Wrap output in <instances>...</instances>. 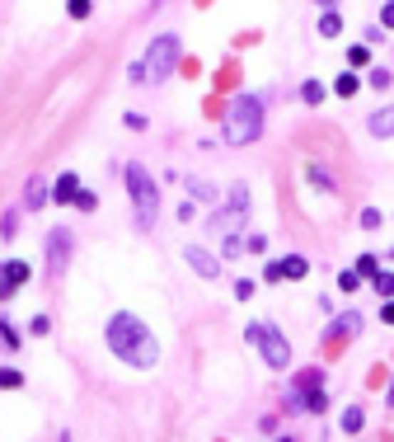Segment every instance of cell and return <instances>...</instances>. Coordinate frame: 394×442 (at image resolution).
<instances>
[{
  "label": "cell",
  "instance_id": "1",
  "mask_svg": "<svg viewBox=\"0 0 394 442\" xmlns=\"http://www.w3.org/2000/svg\"><path fill=\"white\" fill-rule=\"evenodd\" d=\"M103 339H108L113 358L127 367H136V372H146V367L160 363V343L155 334L146 329V320L132 316V311H118V316L108 320V329H103Z\"/></svg>",
  "mask_w": 394,
  "mask_h": 442
},
{
  "label": "cell",
  "instance_id": "2",
  "mask_svg": "<svg viewBox=\"0 0 394 442\" xmlns=\"http://www.w3.org/2000/svg\"><path fill=\"white\" fill-rule=\"evenodd\" d=\"M174 66H179V38H174V34H160L155 43L146 47V57L132 61L127 80H132V85H165V80L174 76Z\"/></svg>",
  "mask_w": 394,
  "mask_h": 442
},
{
  "label": "cell",
  "instance_id": "3",
  "mask_svg": "<svg viewBox=\"0 0 394 442\" xmlns=\"http://www.w3.org/2000/svg\"><path fill=\"white\" fill-rule=\"evenodd\" d=\"M225 146H254L263 136V99L259 94H239L235 104H230V114H225Z\"/></svg>",
  "mask_w": 394,
  "mask_h": 442
},
{
  "label": "cell",
  "instance_id": "4",
  "mask_svg": "<svg viewBox=\"0 0 394 442\" xmlns=\"http://www.w3.org/2000/svg\"><path fill=\"white\" fill-rule=\"evenodd\" d=\"M127 193H132V207H136V226L150 231L155 226V216H160V189L155 179L146 174V165H127Z\"/></svg>",
  "mask_w": 394,
  "mask_h": 442
},
{
  "label": "cell",
  "instance_id": "5",
  "mask_svg": "<svg viewBox=\"0 0 394 442\" xmlns=\"http://www.w3.org/2000/svg\"><path fill=\"white\" fill-rule=\"evenodd\" d=\"M244 339L263 353V363H268V367H277V372H281V367H291V343L281 339V329L272 325V320H249Z\"/></svg>",
  "mask_w": 394,
  "mask_h": 442
},
{
  "label": "cell",
  "instance_id": "6",
  "mask_svg": "<svg viewBox=\"0 0 394 442\" xmlns=\"http://www.w3.org/2000/svg\"><path fill=\"white\" fill-rule=\"evenodd\" d=\"M71 259V231H47V273L61 278Z\"/></svg>",
  "mask_w": 394,
  "mask_h": 442
},
{
  "label": "cell",
  "instance_id": "7",
  "mask_svg": "<svg viewBox=\"0 0 394 442\" xmlns=\"http://www.w3.org/2000/svg\"><path fill=\"white\" fill-rule=\"evenodd\" d=\"M28 278H33V268H28L24 259H10V263H0V301H10V296L19 292L24 283H28Z\"/></svg>",
  "mask_w": 394,
  "mask_h": 442
},
{
  "label": "cell",
  "instance_id": "8",
  "mask_svg": "<svg viewBox=\"0 0 394 442\" xmlns=\"http://www.w3.org/2000/svg\"><path fill=\"white\" fill-rule=\"evenodd\" d=\"M357 329H361V316H357V311H343V316H338L333 325L324 329V348H338V343H343V339H352Z\"/></svg>",
  "mask_w": 394,
  "mask_h": 442
},
{
  "label": "cell",
  "instance_id": "9",
  "mask_svg": "<svg viewBox=\"0 0 394 442\" xmlns=\"http://www.w3.org/2000/svg\"><path fill=\"white\" fill-rule=\"evenodd\" d=\"M183 263H192V268H197V278H207V283H212V278H221V259H212L202 245H183Z\"/></svg>",
  "mask_w": 394,
  "mask_h": 442
},
{
  "label": "cell",
  "instance_id": "10",
  "mask_svg": "<svg viewBox=\"0 0 394 442\" xmlns=\"http://www.w3.org/2000/svg\"><path fill=\"white\" fill-rule=\"evenodd\" d=\"M76 193H80V174H76V170H66V174H56V184H52V203L71 207V203H76Z\"/></svg>",
  "mask_w": 394,
  "mask_h": 442
},
{
  "label": "cell",
  "instance_id": "11",
  "mask_svg": "<svg viewBox=\"0 0 394 442\" xmlns=\"http://www.w3.org/2000/svg\"><path fill=\"white\" fill-rule=\"evenodd\" d=\"M366 132L380 136V141H385V136H394V104H385V109H375V114L366 118Z\"/></svg>",
  "mask_w": 394,
  "mask_h": 442
},
{
  "label": "cell",
  "instance_id": "12",
  "mask_svg": "<svg viewBox=\"0 0 394 442\" xmlns=\"http://www.w3.org/2000/svg\"><path fill=\"white\" fill-rule=\"evenodd\" d=\"M239 216H244V207H230V212H216L212 221H207V231H212V236H230V231L239 226Z\"/></svg>",
  "mask_w": 394,
  "mask_h": 442
},
{
  "label": "cell",
  "instance_id": "13",
  "mask_svg": "<svg viewBox=\"0 0 394 442\" xmlns=\"http://www.w3.org/2000/svg\"><path fill=\"white\" fill-rule=\"evenodd\" d=\"M183 189H188L197 203H221V189H212V184L197 179V174H188V179H183Z\"/></svg>",
  "mask_w": 394,
  "mask_h": 442
},
{
  "label": "cell",
  "instance_id": "14",
  "mask_svg": "<svg viewBox=\"0 0 394 442\" xmlns=\"http://www.w3.org/2000/svg\"><path fill=\"white\" fill-rule=\"evenodd\" d=\"M47 203H52V198H47V184L43 179L24 184V207H28V212H38V207H47Z\"/></svg>",
  "mask_w": 394,
  "mask_h": 442
},
{
  "label": "cell",
  "instance_id": "15",
  "mask_svg": "<svg viewBox=\"0 0 394 442\" xmlns=\"http://www.w3.org/2000/svg\"><path fill=\"white\" fill-rule=\"evenodd\" d=\"M281 263V283H301L305 273H310V263L301 259V254H286V259H277Z\"/></svg>",
  "mask_w": 394,
  "mask_h": 442
},
{
  "label": "cell",
  "instance_id": "16",
  "mask_svg": "<svg viewBox=\"0 0 394 442\" xmlns=\"http://www.w3.org/2000/svg\"><path fill=\"white\" fill-rule=\"evenodd\" d=\"M328 409V391L324 386H310V391H305V414H324Z\"/></svg>",
  "mask_w": 394,
  "mask_h": 442
},
{
  "label": "cell",
  "instance_id": "17",
  "mask_svg": "<svg viewBox=\"0 0 394 442\" xmlns=\"http://www.w3.org/2000/svg\"><path fill=\"white\" fill-rule=\"evenodd\" d=\"M357 90H361V80H357V71H343V76L333 80V94H338V99H352V94H357Z\"/></svg>",
  "mask_w": 394,
  "mask_h": 442
},
{
  "label": "cell",
  "instance_id": "18",
  "mask_svg": "<svg viewBox=\"0 0 394 442\" xmlns=\"http://www.w3.org/2000/svg\"><path fill=\"white\" fill-rule=\"evenodd\" d=\"M361 428H366V414H361L357 405H348V409H343V433H348V438H357Z\"/></svg>",
  "mask_w": 394,
  "mask_h": 442
},
{
  "label": "cell",
  "instance_id": "19",
  "mask_svg": "<svg viewBox=\"0 0 394 442\" xmlns=\"http://www.w3.org/2000/svg\"><path fill=\"white\" fill-rule=\"evenodd\" d=\"M305 179L315 184V189H319V193H333V189H338V184H333V174H328V170H324V165H310V170H305Z\"/></svg>",
  "mask_w": 394,
  "mask_h": 442
},
{
  "label": "cell",
  "instance_id": "20",
  "mask_svg": "<svg viewBox=\"0 0 394 442\" xmlns=\"http://www.w3.org/2000/svg\"><path fill=\"white\" fill-rule=\"evenodd\" d=\"M319 34H324V38H338V34H343V14H338V10H324V14H319Z\"/></svg>",
  "mask_w": 394,
  "mask_h": 442
},
{
  "label": "cell",
  "instance_id": "21",
  "mask_svg": "<svg viewBox=\"0 0 394 442\" xmlns=\"http://www.w3.org/2000/svg\"><path fill=\"white\" fill-rule=\"evenodd\" d=\"M324 94H328L324 80H305V85H301V99L310 104V109H315V104H324Z\"/></svg>",
  "mask_w": 394,
  "mask_h": 442
},
{
  "label": "cell",
  "instance_id": "22",
  "mask_svg": "<svg viewBox=\"0 0 394 442\" xmlns=\"http://www.w3.org/2000/svg\"><path fill=\"white\" fill-rule=\"evenodd\" d=\"M348 66H352V71H366V66H371V43L348 47Z\"/></svg>",
  "mask_w": 394,
  "mask_h": 442
},
{
  "label": "cell",
  "instance_id": "23",
  "mask_svg": "<svg viewBox=\"0 0 394 442\" xmlns=\"http://www.w3.org/2000/svg\"><path fill=\"white\" fill-rule=\"evenodd\" d=\"M366 85H371V90H390V71H385V66H366Z\"/></svg>",
  "mask_w": 394,
  "mask_h": 442
},
{
  "label": "cell",
  "instance_id": "24",
  "mask_svg": "<svg viewBox=\"0 0 394 442\" xmlns=\"http://www.w3.org/2000/svg\"><path fill=\"white\" fill-rule=\"evenodd\" d=\"M357 273L366 278V283H371L375 273H380V259H375V254H361V259H357Z\"/></svg>",
  "mask_w": 394,
  "mask_h": 442
},
{
  "label": "cell",
  "instance_id": "25",
  "mask_svg": "<svg viewBox=\"0 0 394 442\" xmlns=\"http://www.w3.org/2000/svg\"><path fill=\"white\" fill-rule=\"evenodd\" d=\"M361 283H366V278H361L357 268H348V273H338V287H343V292H357Z\"/></svg>",
  "mask_w": 394,
  "mask_h": 442
},
{
  "label": "cell",
  "instance_id": "26",
  "mask_svg": "<svg viewBox=\"0 0 394 442\" xmlns=\"http://www.w3.org/2000/svg\"><path fill=\"white\" fill-rule=\"evenodd\" d=\"M19 386H24V376L14 367H0V391H19Z\"/></svg>",
  "mask_w": 394,
  "mask_h": 442
},
{
  "label": "cell",
  "instance_id": "27",
  "mask_svg": "<svg viewBox=\"0 0 394 442\" xmlns=\"http://www.w3.org/2000/svg\"><path fill=\"white\" fill-rule=\"evenodd\" d=\"M371 283H375V292H380L385 301H390V296H394V273H375Z\"/></svg>",
  "mask_w": 394,
  "mask_h": 442
},
{
  "label": "cell",
  "instance_id": "28",
  "mask_svg": "<svg viewBox=\"0 0 394 442\" xmlns=\"http://www.w3.org/2000/svg\"><path fill=\"white\" fill-rule=\"evenodd\" d=\"M66 10H71V19H90L94 5H90V0H66Z\"/></svg>",
  "mask_w": 394,
  "mask_h": 442
},
{
  "label": "cell",
  "instance_id": "29",
  "mask_svg": "<svg viewBox=\"0 0 394 442\" xmlns=\"http://www.w3.org/2000/svg\"><path fill=\"white\" fill-rule=\"evenodd\" d=\"M76 207H80V212H94V207H99V198H94L90 189H80V193H76Z\"/></svg>",
  "mask_w": 394,
  "mask_h": 442
},
{
  "label": "cell",
  "instance_id": "30",
  "mask_svg": "<svg viewBox=\"0 0 394 442\" xmlns=\"http://www.w3.org/2000/svg\"><path fill=\"white\" fill-rule=\"evenodd\" d=\"M244 250H249V254H263V250H268V236H263V231H254V236L244 240Z\"/></svg>",
  "mask_w": 394,
  "mask_h": 442
},
{
  "label": "cell",
  "instance_id": "31",
  "mask_svg": "<svg viewBox=\"0 0 394 442\" xmlns=\"http://www.w3.org/2000/svg\"><path fill=\"white\" fill-rule=\"evenodd\" d=\"M361 226H366V231L380 226V207H361Z\"/></svg>",
  "mask_w": 394,
  "mask_h": 442
},
{
  "label": "cell",
  "instance_id": "32",
  "mask_svg": "<svg viewBox=\"0 0 394 442\" xmlns=\"http://www.w3.org/2000/svg\"><path fill=\"white\" fill-rule=\"evenodd\" d=\"M0 339H5V348H19V334H14L10 320H0Z\"/></svg>",
  "mask_w": 394,
  "mask_h": 442
},
{
  "label": "cell",
  "instance_id": "33",
  "mask_svg": "<svg viewBox=\"0 0 394 442\" xmlns=\"http://www.w3.org/2000/svg\"><path fill=\"white\" fill-rule=\"evenodd\" d=\"M249 296H254V278H239V283H235V301H249Z\"/></svg>",
  "mask_w": 394,
  "mask_h": 442
},
{
  "label": "cell",
  "instance_id": "34",
  "mask_svg": "<svg viewBox=\"0 0 394 442\" xmlns=\"http://www.w3.org/2000/svg\"><path fill=\"white\" fill-rule=\"evenodd\" d=\"M123 123H127V127H132V132H146V127H150V123H146V114H127V118H123Z\"/></svg>",
  "mask_w": 394,
  "mask_h": 442
},
{
  "label": "cell",
  "instance_id": "35",
  "mask_svg": "<svg viewBox=\"0 0 394 442\" xmlns=\"http://www.w3.org/2000/svg\"><path fill=\"white\" fill-rule=\"evenodd\" d=\"M385 38V24H366V43H380Z\"/></svg>",
  "mask_w": 394,
  "mask_h": 442
},
{
  "label": "cell",
  "instance_id": "36",
  "mask_svg": "<svg viewBox=\"0 0 394 442\" xmlns=\"http://www.w3.org/2000/svg\"><path fill=\"white\" fill-rule=\"evenodd\" d=\"M0 236H5V240L14 236V212H5V216H0Z\"/></svg>",
  "mask_w": 394,
  "mask_h": 442
},
{
  "label": "cell",
  "instance_id": "37",
  "mask_svg": "<svg viewBox=\"0 0 394 442\" xmlns=\"http://www.w3.org/2000/svg\"><path fill=\"white\" fill-rule=\"evenodd\" d=\"M263 283H281V263H268V268H263Z\"/></svg>",
  "mask_w": 394,
  "mask_h": 442
},
{
  "label": "cell",
  "instance_id": "38",
  "mask_svg": "<svg viewBox=\"0 0 394 442\" xmlns=\"http://www.w3.org/2000/svg\"><path fill=\"white\" fill-rule=\"evenodd\" d=\"M380 24H385V29H394V0H385V10H380Z\"/></svg>",
  "mask_w": 394,
  "mask_h": 442
},
{
  "label": "cell",
  "instance_id": "39",
  "mask_svg": "<svg viewBox=\"0 0 394 442\" xmlns=\"http://www.w3.org/2000/svg\"><path fill=\"white\" fill-rule=\"evenodd\" d=\"M380 320H385V325H394V301H385V306H380Z\"/></svg>",
  "mask_w": 394,
  "mask_h": 442
},
{
  "label": "cell",
  "instance_id": "40",
  "mask_svg": "<svg viewBox=\"0 0 394 442\" xmlns=\"http://www.w3.org/2000/svg\"><path fill=\"white\" fill-rule=\"evenodd\" d=\"M319 10H338V0H319Z\"/></svg>",
  "mask_w": 394,
  "mask_h": 442
},
{
  "label": "cell",
  "instance_id": "41",
  "mask_svg": "<svg viewBox=\"0 0 394 442\" xmlns=\"http://www.w3.org/2000/svg\"><path fill=\"white\" fill-rule=\"evenodd\" d=\"M385 405H390V409H394V386H390V396H385Z\"/></svg>",
  "mask_w": 394,
  "mask_h": 442
}]
</instances>
